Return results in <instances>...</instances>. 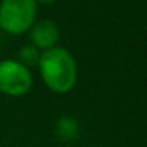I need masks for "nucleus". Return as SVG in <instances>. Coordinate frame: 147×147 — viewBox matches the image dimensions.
Instances as JSON below:
<instances>
[{
  "label": "nucleus",
  "instance_id": "obj_7",
  "mask_svg": "<svg viewBox=\"0 0 147 147\" xmlns=\"http://www.w3.org/2000/svg\"><path fill=\"white\" fill-rule=\"evenodd\" d=\"M35 2H40V3H54L55 0H35Z\"/></svg>",
  "mask_w": 147,
  "mask_h": 147
},
{
  "label": "nucleus",
  "instance_id": "obj_3",
  "mask_svg": "<svg viewBox=\"0 0 147 147\" xmlns=\"http://www.w3.org/2000/svg\"><path fill=\"white\" fill-rule=\"evenodd\" d=\"M32 87V73L18 60L0 62V92L11 96L26 95Z\"/></svg>",
  "mask_w": 147,
  "mask_h": 147
},
{
  "label": "nucleus",
  "instance_id": "obj_2",
  "mask_svg": "<svg viewBox=\"0 0 147 147\" xmlns=\"http://www.w3.org/2000/svg\"><path fill=\"white\" fill-rule=\"evenodd\" d=\"M35 14V0H2L0 27L11 35H21L33 26Z\"/></svg>",
  "mask_w": 147,
  "mask_h": 147
},
{
  "label": "nucleus",
  "instance_id": "obj_5",
  "mask_svg": "<svg viewBox=\"0 0 147 147\" xmlns=\"http://www.w3.org/2000/svg\"><path fill=\"white\" fill-rule=\"evenodd\" d=\"M57 134L62 139H73L78 134V123L73 117H62L57 122Z\"/></svg>",
  "mask_w": 147,
  "mask_h": 147
},
{
  "label": "nucleus",
  "instance_id": "obj_1",
  "mask_svg": "<svg viewBox=\"0 0 147 147\" xmlns=\"http://www.w3.org/2000/svg\"><path fill=\"white\" fill-rule=\"evenodd\" d=\"M40 73L45 84L57 93H67L76 84L78 70L73 55L63 48H51L40 54Z\"/></svg>",
  "mask_w": 147,
  "mask_h": 147
},
{
  "label": "nucleus",
  "instance_id": "obj_4",
  "mask_svg": "<svg viewBox=\"0 0 147 147\" xmlns=\"http://www.w3.org/2000/svg\"><path fill=\"white\" fill-rule=\"evenodd\" d=\"M30 40H32L35 48H41L45 51L51 48H55V43L59 40V27L54 21H40L35 26L30 27Z\"/></svg>",
  "mask_w": 147,
  "mask_h": 147
},
{
  "label": "nucleus",
  "instance_id": "obj_6",
  "mask_svg": "<svg viewBox=\"0 0 147 147\" xmlns=\"http://www.w3.org/2000/svg\"><path fill=\"white\" fill-rule=\"evenodd\" d=\"M19 55H21V63L24 67L38 63V60H40V52L35 46H24L19 51Z\"/></svg>",
  "mask_w": 147,
  "mask_h": 147
}]
</instances>
